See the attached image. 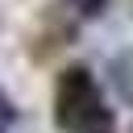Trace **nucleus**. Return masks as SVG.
I'll return each instance as SVG.
<instances>
[{
    "mask_svg": "<svg viewBox=\"0 0 133 133\" xmlns=\"http://www.w3.org/2000/svg\"><path fill=\"white\" fill-rule=\"evenodd\" d=\"M54 129L58 133H116V112L91 66L71 62L54 79Z\"/></svg>",
    "mask_w": 133,
    "mask_h": 133,
    "instance_id": "f257e3e1",
    "label": "nucleus"
},
{
    "mask_svg": "<svg viewBox=\"0 0 133 133\" xmlns=\"http://www.w3.org/2000/svg\"><path fill=\"white\" fill-rule=\"evenodd\" d=\"M104 75H108V87L116 91V100H121L125 108H133V46L116 50V54L108 58Z\"/></svg>",
    "mask_w": 133,
    "mask_h": 133,
    "instance_id": "f03ea898",
    "label": "nucleus"
},
{
    "mask_svg": "<svg viewBox=\"0 0 133 133\" xmlns=\"http://www.w3.org/2000/svg\"><path fill=\"white\" fill-rule=\"evenodd\" d=\"M66 4L75 8L79 21H100V17L108 12V0H66Z\"/></svg>",
    "mask_w": 133,
    "mask_h": 133,
    "instance_id": "7ed1b4c3",
    "label": "nucleus"
},
{
    "mask_svg": "<svg viewBox=\"0 0 133 133\" xmlns=\"http://www.w3.org/2000/svg\"><path fill=\"white\" fill-rule=\"evenodd\" d=\"M12 121H17V108H12L8 91L0 87V133H8V129H12Z\"/></svg>",
    "mask_w": 133,
    "mask_h": 133,
    "instance_id": "20e7f679",
    "label": "nucleus"
},
{
    "mask_svg": "<svg viewBox=\"0 0 133 133\" xmlns=\"http://www.w3.org/2000/svg\"><path fill=\"white\" fill-rule=\"evenodd\" d=\"M125 133H133V125H129V129H125Z\"/></svg>",
    "mask_w": 133,
    "mask_h": 133,
    "instance_id": "39448f33",
    "label": "nucleus"
}]
</instances>
